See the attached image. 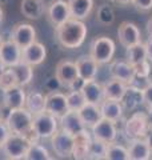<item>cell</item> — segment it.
I'll return each instance as SVG.
<instances>
[{
	"label": "cell",
	"instance_id": "42",
	"mask_svg": "<svg viewBox=\"0 0 152 160\" xmlns=\"http://www.w3.org/2000/svg\"><path fill=\"white\" fill-rule=\"evenodd\" d=\"M84 82H85V80L79 76L76 80H73V83L68 87V89H69V91H80L82 87H83V84H84Z\"/></svg>",
	"mask_w": 152,
	"mask_h": 160
},
{
	"label": "cell",
	"instance_id": "29",
	"mask_svg": "<svg viewBox=\"0 0 152 160\" xmlns=\"http://www.w3.org/2000/svg\"><path fill=\"white\" fill-rule=\"evenodd\" d=\"M125 58H127V62L131 63L132 66L138 64L143 60H147V48H145V44L144 43H136L134 46H129L125 48Z\"/></svg>",
	"mask_w": 152,
	"mask_h": 160
},
{
	"label": "cell",
	"instance_id": "4",
	"mask_svg": "<svg viewBox=\"0 0 152 160\" xmlns=\"http://www.w3.org/2000/svg\"><path fill=\"white\" fill-rule=\"evenodd\" d=\"M58 118L44 111L32 115V129L40 139H48L58 131Z\"/></svg>",
	"mask_w": 152,
	"mask_h": 160
},
{
	"label": "cell",
	"instance_id": "33",
	"mask_svg": "<svg viewBox=\"0 0 152 160\" xmlns=\"http://www.w3.org/2000/svg\"><path fill=\"white\" fill-rule=\"evenodd\" d=\"M105 153H107V143L98 139H91L88 146V159H105Z\"/></svg>",
	"mask_w": 152,
	"mask_h": 160
},
{
	"label": "cell",
	"instance_id": "51",
	"mask_svg": "<svg viewBox=\"0 0 152 160\" xmlns=\"http://www.w3.org/2000/svg\"><path fill=\"white\" fill-rule=\"evenodd\" d=\"M0 119H2V112H0Z\"/></svg>",
	"mask_w": 152,
	"mask_h": 160
},
{
	"label": "cell",
	"instance_id": "28",
	"mask_svg": "<svg viewBox=\"0 0 152 160\" xmlns=\"http://www.w3.org/2000/svg\"><path fill=\"white\" fill-rule=\"evenodd\" d=\"M15 73V78H16V82H18V86H22V87H25L31 83V80L33 78V69H32V66L29 64H25L23 62H20L15 66L9 67Z\"/></svg>",
	"mask_w": 152,
	"mask_h": 160
},
{
	"label": "cell",
	"instance_id": "19",
	"mask_svg": "<svg viewBox=\"0 0 152 160\" xmlns=\"http://www.w3.org/2000/svg\"><path fill=\"white\" fill-rule=\"evenodd\" d=\"M76 67H78V72L79 76L84 79V80H92L96 78L99 71V66L100 64L91 56V55H84L80 56L76 60Z\"/></svg>",
	"mask_w": 152,
	"mask_h": 160
},
{
	"label": "cell",
	"instance_id": "49",
	"mask_svg": "<svg viewBox=\"0 0 152 160\" xmlns=\"http://www.w3.org/2000/svg\"><path fill=\"white\" fill-rule=\"evenodd\" d=\"M2 20H3V9L0 8V23H2Z\"/></svg>",
	"mask_w": 152,
	"mask_h": 160
},
{
	"label": "cell",
	"instance_id": "13",
	"mask_svg": "<svg viewBox=\"0 0 152 160\" xmlns=\"http://www.w3.org/2000/svg\"><path fill=\"white\" fill-rule=\"evenodd\" d=\"M45 111L52 113L58 119L68 111L67 96L59 91H51L45 96Z\"/></svg>",
	"mask_w": 152,
	"mask_h": 160
},
{
	"label": "cell",
	"instance_id": "34",
	"mask_svg": "<svg viewBox=\"0 0 152 160\" xmlns=\"http://www.w3.org/2000/svg\"><path fill=\"white\" fill-rule=\"evenodd\" d=\"M65 96H67L68 109H72V111H79V109L87 103L82 91H69Z\"/></svg>",
	"mask_w": 152,
	"mask_h": 160
},
{
	"label": "cell",
	"instance_id": "46",
	"mask_svg": "<svg viewBox=\"0 0 152 160\" xmlns=\"http://www.w3.org/2000/svg\"><path fill=\"white\" fill-rule=\"evenodd\" d=\"M114 3H118V4H123V6H125V4H132V0H112Z\"/></svg>",
	"mask_w": 152,
	"mask_h": 160
},
{
	"label": "cell",
	"instance_id": "50",
	"mask_svg": "<svg viewBox=\"0 0 152 160\" xmlns=\"http://www.w3.org/2000/svg\"><path fill=\"white\" fill-rule=\"evenodd\" d=\"M2 44H3V39H2V36H0V47H2Z\"/></svg>",
	"mask_w": 152,
	"mask_h": 160
},
{
	"label": "cell",
	"instance_id": "24",
	"mask_svg": "<svg viewBox=\"0 0 152 160\" xmlns=\"http://www.w3.org/2000/svg\"><path fill=\"white\" fill-rule=\"evenodd\" d=\"M78 112L80 115V118H82L83 123L85 124V127H89V128H92L103 118L101 116L100 106L99 104H94V103H85Z\"/></svg>",
	"mask_w": 152,
	"mask_h": 160
},
{
	"label": "cell",
	"instance_id": "16",
	"mask_svg": "<svg viewBox=\"0 0 152 160\" xmlns=\"http://www.w3.org/2000/svg\"><path fill=\"white\" fill-rule=\"evenodd\" d=\"M0 59L6 64V67H12L22 62V48L13 40L3 42L0 47Z\"/></svg>",
	"mask_w": 152,
	"mask_h": 160
},
{
	"label": "cell",
	"instance_id": "12",
	"mask_svg": "<svg viewBox=\"0 0 152 160\" xmlns=\"http://www.w3.org/2000/svg\"><path fill=\"white\" fill-rule=\"evenodd\" d=\"M59 123H60L62 129L67 131L71 135H73V136L82 133L84 131H87V127H85V124L83 123V120H82V118H80L79 112L78 111H72V109H68L63 116H60L59 118Z\"/></svg>",
	"mask_w": 152,
	"mask_h": 160
},
{
	"label": "cell",
	"instance_id": "25",
	"mask_svg": "<svg viewBox=\"0 0 152 160\" xmlns=\"http://www.w3.org/2000/svg\"><path fill=\"white\" fill-rule=\"evenodd\" d=\"M128 84H125L124 82H121L119 79H114L111 78V80L105 82L103 84L104 88V98L105 99H112V100H120L123 99L124 93L127 91Z\"/></svg>",
	"mask_w": 152,
	"mask_h": 160
},
{
	"label": "cell",
	"instance_id": "43",
	"mask_svg": "<svg viewBox=\"0 0 152 160\" xmlns=\"http://www.w3.org/2000/svg\"><path fill=\"white\" fill-rule=\"evenodd\" d=\"M145 48H147V58H148V60H152V36H149L148 40H147Z\"/></svg>",
	"mask_w": 152,
	"mask_h": 160
},
{
	"label": "cell",
	"instance_id": "17",
	"mask_svg": "<svg viewBox=\"0 0 152 160\" xmlns=\"http://www.w3.org/2000/svg\"><path fill=\"white\" fill-rule=\"evenodd\" d=\"M82 93L87 103H94V104H101V102L105 99L104 98V88L103 84L98 83L95 79L92 80H85L83 87H82Z\"/></svg>",
	"mask_w": 152,
	"mask_h": 160
},
{
	"label": "cell",
	"instance_id": "39",
	"mask_svg": "<svg viewBox=\"0 0 152 160\" xmlns=\"http://www.w3.org/2000/svg\"><path fill=\"white\" fill-rule=\"evenodd\" d=\"M143 92V103L147 107L152 106V82H149L147 86L141 89Z\"/></svg>",
	"mask_w": 152,
	"mask_h": 160
},
{
	"label": "cell",
	"instance_id": "52",
	"mask_svg": "<svg viewBox=\"0 0 152 160\" xmlns=\"http://www.w3.org/2000/svg\"><path fill=\"white\" fill-rule=\"evenodd\" d=\"M151 67H152V60H151Z\"/></svg>",
	"mask_w": 152,
	"mask_h": 160
},
{
	"label": "cell",
	"instance_id": "35",
	"mask_svg": "<svg viewBox=\"0 0 152 160\" xmlns=\"http://www.w3.org/2000/svg\"><path fill=\"white\" fill-rule=\"evenodd\" d=\"M16 84H18V82H16V78H15L13 71L9 67H7V69L3 72L2 76H0V89L6 91V89L16 86Z\"/></svg>",
	"mask_w": 152,
	"mask_h": 160
},
{
	"label": "cell",
	"instance_id": "21",
	"mask_svg": "<svg viewBox=\"0 0 152 160\" xmlns=\"http://www.w3.org/2000/svg\"><path fill=\"white\" fill-rule=\"evenodd\" d=\"M129 160H148L152 156V149L147 144L144 138L132 139L128 148Z\"/></svg>",
	"mask_w": 152,
	"mask_h": 160
},
{
	"label": "cell",
	"instance_id": "14",
	"mask_svg": "<svg viewBox=\"0 0 152 160\" xmlns=\"http://www.w3.org/2000/svg\"><path fill=\"white\" fill-rule=\"evenodd\" d=\"M45 56H47V49L42 43L33 42L29 46L22 48V62L32 67L42 64L45 60Z\"/></svg>",
	"mask_w": 152,
	"mask_h": 160
},
{
	"label": "cell",
	"instance_id": "9",
	"mask_svg": "<svg viewBox=\"0 0 152 160\" xmlns=\"http://www.w3.org/2000/svg\"><path fill=\"white\" fill-rule=\"evenodd\" d=\"M92 129V136L94 139L101 140L104 143H114L118 136V129L116 124L112 120H108L105 118H101L95 126L91 128Z\"/></svg>",
	"mask_w": 152,
	"mask_h": 160
},
{
	"label": "cell",
	"instance_id": "41",
	"mask_svg": "<svg viewBox=\"0 0 152 160\" xmlns=\"http://www.w3.org/2000/svg\"><path fill=\"white\" fill-rule=\"evenodd\" d=\"M132 4L139 11H149L152 8V0H132Z\"/></svg>",
	"mask_w": 152,
	"mask_h": 160
},
{
	"label": "cell",
	"instance_id": "23",
	"mask_svg": "<svg viewBox=\"0 0 152 160\" xmlns=\"http://www.w3.org/2000/svg\"><path fill=\"white\" fill-rule=\"evenodd\" d=\"M71 18L84 20L89 16L94 8V0H68Z\"/></svg>",
	"mask_w": 152,
	"mask_h": 160
},
{
	"label": "cell",
	"instance_id": "18",
	"mask_svg": "<svg viewBox=\"0 0 152 160\" xmlns=\"http://www.w3.org/2000/svg\"><path fill=\"white\" fill-rule=\"evenodd\" d=\"M25 92L22 86H13L3 91V103L8 109L23 108L25 106Z\"/></svg>",
	"mask_w": 152,
	"mask_h": 160
},
{
	"label": "cell",
	"instance_id": "30",
	"mask_svg": "<svg viewBox=\"0 0 152 160\" xmlns=\"http://www.w3.org/2000/svg\"><path fill=\"white\" fill-rule=\"evenodd\" d=\"M25 108L32 115L39 113L45 109V96L38 91H32L25 98Z\"/></svg>",
	"mask_w": 152,
	"mask_h": 160
},
{
	"label": "cell",
	"instance_id": "5",
	"mask_svg": "<svg viewBox=\"0 0 152 160\" xmlns=\"http://www.w3.org/2000/svg\"><path fill=\"white\" fill-rule=\"evenodd\" d=\"M92 56L99 64H107L112 60L115 55V42L108 36H98L94 39L91 44V52Z\"/></svg>",
	"mask_w": 152,
	"mask_h": 160
},
{
	"label": "cell",
	"instance_id": "26",
	"mask_svg": "<svg viewBox=\"0 0 152 160\" xmlns=\"http://www.w3.org/2000/svg\"><path fill=\"white\" fill-rule=\"evenodd\" d=\"M20 12L28 19H39L45 12V6L43 0H23Z\"/></svg>",
	"mask_w": 152,
	"mask_h": 160
},
{
	"label": "cell",
	"instance_id": "10",
	"mask_svg": "<svg viewBox=\"0 0 152 160\" xmlns=\"http://www.w3.org/2000/svg\"><path fill=\"white\" fill-rule=\"evenodd\" d=\"M11 40H13L20 48H24L36 42V31L33 26L28 23H18L11 31Z\"/></svg>",
	"mask_w": 152,
	"mask_h": 160
},
{
	"label": "cell",
	"instance_id": "40",
	"mask_svg": "<svg viewBox=\"0 0 152 160\" xmlns=\"http://www.w3.org/2000/svg\"><path fill=\"white\" fill-rule=\"evenodd\" d=\"M9 135H11V131H9L6 120L0 119V147H2V144L7 140V138L9 136Z\"/></svg>",
	"mask_w": 152,
	"mask_h": 160
},
{
	"label": "cell",
	"instance_id": "7",
	"mask_svg": "<svg viewBox=\"0 0 152 160\" xmlns=\"http://www.w3.org/2000/svg\"><path fill=\"white\" fill-rule=\"evenodd\" d=\"M149 127H151V124H149L147 113L136 112L127 120L124 131H125L127 136L132 140V139H138V138H145Z\"/></svg>",
	"mask_w": 152,
	"mask_h": 160
},
{
	"label": "cell",
	"instance_id": "8",
	"mask_svg": "<svg viewBox=\"0 0 152 160\" xmlns=\"http://www.w3.org/2000/svg\"><path fill=\"white\" fill-rule=\"evenodd\" d=\"M45 13L49 20V23L53 27H58L60 24H63L64 22L71 18L69 13V7H68V2L64 0H55L45 8Z\"/></svg>",
	"mask_w": 152,
	"mask_h": 160
},
{
	"label": "cell",
	"instance_id": "3",
	"mask_svg": "<svg viewBox=\"0 0 152 160\" xmlns=\"http://www.w3.org/2000/svg\"><path fill=\"white\" fill-rule=\"evenodd\" d=\"M31 143L32 140L28 136H25V135L11 133L6 142L2 144V151L6 155L7 159H12V160L24 159Z\"/></svg>",
	"mask_w": 152,
	"mask_h": 160
},
{
	"label": "cell",
	"instance_id": "1",
	"mask_svg": "<svg viewBox=\"0 0 152 160\" xmlns=\"http://www.w3.org/2000/svg\"><path fill=\"white\" fill-rule=\"evenodd\" d=\"M87 27L82 20L69 18L67 22L56 27V39L65 48H78L84 43Z\"/></svg>",
	"mask_w": 152,
	"mask_h": 160
},
{
	"label": "cell",
	"instance_id": "20",
	"mask_svg": "<svg viewBox=\"0 0 152 160\" xmlns=\"http://www.w3.org/2000/svg\"><path fill=\"white\" fill-rule=\"evenodd\" d=\"M111 78L119 79L125 84H132L135 79V68L128 62H114L109 67Z\"/></svg>",
	"mask_w": 152,
	"mask_h": 160
},
{
	"label": "cell",
	"instance_id": "6",
	"mask_svg": "<svg viewBox=\"0 0 152 160\" xmlns=\"http://www.w3.org/2000/svg\"><path fill=\"white\" fill-rule=\"evenodd\" d=\"M51 144H52L53 152L59 158H68L73 152L75 136L64 131V129H60L51 136Z\"/></svg>",
	"mask_w": 152,
	"mask_h": 160
},
{
	"label": "cell",
	"instance_id": "48",
	"mask_svg": "<svg viewBox=\"0 0 152 160\" xmlns=\"http://www.w3.org/2000/svg\"><path fill=\"white\" fill-rule=\"evenodd\" d=\"M6 69H7L6 64H4V63L2 62V59H0V76H2V75H3V72L6 71Z\"/></svg>",
	"mask_w": 152,
	"mask_h": 160
},
{
	"label": "cell",
	"instance_id": "44",
	"mask_svg": "<svg viewBox=\"0 0 152 160\" xmlns=\"http://www.w3.org/2000/svg\"><path fill=\"white\" fill-rule=\"evenodd\" d=\"M145 142H147V144L149 146V148L152 149V126L149 127V129H148V132H147V135H145Z\"/></svg>",
	"mask_w": 152,
	"mask_h": 160
},
{
	"label": "cell",
	"instance_id": "11",
	"mask_svg": "<svg viewBox=\"0 0 152 160\" xmlns=\"http://www.w3.org/2000/svg\"><path fill=\"white\" fill-rule=\"evenodd\" d=\"M55 78L59 80L62 87L68 88L73 83V80L79 78L76 63L69 62V60H62V62H59L56 66V69H55Z\"/></svg>",
	"mask_w": 152,
	"mask_h": 160
},
{
	"label": "cell",
	"instance_id": "15",
	"mask_svg": "<svg viewBox=\"0 0 152 160\" xmlns=\"http://www.w3.org/2000/svg\"><path fill=\"white\" fill-rule=\"evenodd\" d=\"M118 36H119L120 44L125 48L141 42L140 31L138 26L131 22H123L120 24V27L118 29Z\"/></svg>",
	"mask_w": 152,
	"mask_h": 160
},
{
	"label": "cell",
	"instance_id": "31",
	"mask_svg": "<svg viewBox=\"0 0 152 160\" xmlns=\"http://www.w3.org/2000/svg\"><path fill=\"white\" fill-rule=\"evenodd\" d=\"M25 160H49L51 158L49 152L47 151V148L42 144H39L36 142H32L31 146H29L27 153L24 156Z\"/></svg>",
	"mask_w": 152,
	"mask_h": 160
},
{
	"label": "cell",
	"instance_id": "47",
	"mask_svg": "<svg viewBox=\"0 0 152 160\" xmlns=\"http://www.w3.org/2000/svg\"><path fill=\"white\" fill-rule=\"evenodd\" d=\"M147 116H148L149 124L152 126V106H149V107H148V112H147Z\"/></svg>",
	"mask_w": 152,
	"mask_h": 160
},
{
	"label": "cell",
	"instance_id": "22",
	"mask_svg": "<svg viewBox=\"0 0 152 160\" xmlns=\"http://www.w3.org/2000/svg\"><path fill=\"white\" fill-rule=\"evenodd\" d=\"M100 111H101V116L103 118L112 120V122L116 123L121 119V116H123L124 108L119 100L104 99L100 104Z\"/></svg>",
	"mask_w": 152,
	"mask_h": 160
},
{
	"label": "cell",
	"instance_id": "37",
	"mask_svg": "<svg viewBox=\"0 0 152 160\" xmlns=\"http://www.w3.org/2000/svg\"><path fill=\"white\" fill-rule=\"evenodd\" d=\"M134 68H135V78H140V79H148L152 71V67L148 62V59L135 64Z\"/></svg>",
	"mask_w": 152,
	"mask_h": 160
},
{
	"label": "cell",
	"instance_id": "2",
	"mask_svg": "<svg viewBox=\"0 0 152 160\" xmlns=\"http://www.w3.org/2000/svg\"><path fill=\"white\" fill-rule=\"evenodd\" d=\"M6 123L11 133H19L28 136L32 142L39 139L38 135L32 129V113L25 107L9 109V113L6 119Z\"/></svg>",
	"mask_w": 152,
	"mask_h": 160
},
{
	"label": "cell",
	"instance_id": "45",
	"mask_svg": "<svg viewBox=\"0 0 152 160\" xmlns=\"http://www.w3.org/2000/svg\"><path fill=\"white\" fill-rule=\"evenodd\" d=\"M147 33H148V36H152V19L147 22Z\"/></svg>",
	"mask_w": 152,
	"mask_h": 160
},
{
	"label": "cell",
	"instance_id": "38",
	"mask_svg": "<svg viewBox=\"0 0 152 160\" xmlns=\"http://www.w3.org/2000/svg\"><path fill=\"white\" fill-rule=\"evenodd\" d=\"M88 146L89 144H75L72 156L75 159H88Z\"/></svg>",
	"mask_w": 152,
	"mask_h": 160
},
{
	"label": "cell",
	"instance_id": "36",
	"mask_svg": "<svg viewBox=\"0 0 152 160\" xmlns=\"http://www.w3.org/2000/svg\"><path fill=\"white\" fill-rule=\"evenodd\" d=\"M98 20L101 24H112L115 22V12L109 6H101L98 11Z\"/></svg>",
	"mask_w": 152,
	"mask_h": 160
},
{
	"label": "cell",
	"instance_id": "32",
	"mask_svg": "<svg viewBox=\"0 0 152 160\" xmlns=\"http://www.w3.org/2000/svg\"><path fill=\"white\" fill-rule=\"evenodd\" d=\"M105 159H108V160H129L128 148L120 146V144H116L115 142L108 143Z\"/></svg>",
	"mask_w": 152,
	"mask_h": 160
},
{
	"label": "cell",
	"instance_id": "27",
	"mask_svg": "<svg viewBox=\"0 0 152 160\" xmlns=\"http://www.w3.org/2000/svg\"><path fill=\"white\" fill-rule=\"evenodd\" d=\"M121 106L123 108H127V109H135L136 107H139L140 104H144L143 103V92L141 89L135 87V86H129L127 87V91L124 93L123 99L120 100Z\"/></svg>",
	"mask_w": 152,
	"mask_h": 160
}]
</instances>
